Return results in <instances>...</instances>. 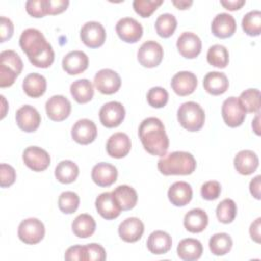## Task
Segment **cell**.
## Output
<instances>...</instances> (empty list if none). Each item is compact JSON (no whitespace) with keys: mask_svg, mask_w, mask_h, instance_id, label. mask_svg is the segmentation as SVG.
Returning <instances> with one entry per match:
<instances>
[{"mask_svg":"<svg viewBox=\"0 0 261 261\" xmlns=\"http://www.w3.org/2000/svg\"><path fill=\"white\" fill-rule=\"evenodd\" d=\"M64 259L67 261H87L85 246L74 245L69 247L64 254Z\"/></svg>","mask_w":261,"mask_h":261,"instance_id":"obj_49","label":"cell"},{"mask_svg":"<svg viewBox=\"0 0 261 261\" xmlns=\"http://www.w3.org/2000/svg\"><path fill=\"white\" fill-rule=\"evenodd\" d=\"M88 65L89 58L87 54L79 50L70 51L62 59V68L70 75L82 73L88 68Z\"/></svg>","mask_w":261,"mask_h":261,"instance_id":"obj_22","label":"cell"},{"mask_svg":"<svg viewBox=\"0 0 261 261\" xmlns=\"http://www.w3.org/2000/svg\"><path fill=\"white\" fill-rule=\"evenodd\" d=\"M132 148L129 137L124 133H115L108 139L106 143V151L113 158L125 157Z\"/></svg>","mask_w":261,"mask_h":261,"instance_id":"obj_18","label":"cell"},{"mask_svg":"<svg viewBox=\"0 0 261 261\" xmlns=\"http://www.w3.org/2000/svg\"><path fill=\"white\" fill-rule=\"evenodd\" d=\"M19 46L30 62L40 68L49 67L54 61V51L44 35L37 29L24 30L19 38Z\"/></svg>","mask_w":261,"mask_h":261,"instance_id":"obj_1","label":"cell"},{"mask_svg":"<svg viewBox=\"0 0 261 261\" xmlns=\"http://www.w3.org/2000/svg\"><path fill=\"white\" fill-rule=\"evenodd\" d=\"M144 233V223L138 217H128L118 226L120 239L126 243L138 242Z\"/></svg>","mask_w":261,"mask_h":261,"instance_id":"obj_20","label":"cell"},{"mask_svg":"<svg viewBox=\"0 0 261 261\" xmlns=\"http://www.w3.org/2000/svg\"><path fill=\"white\" fill-rule=\"evenodd\" d=\"M172 246V240L169 233L163 230L153 231L147 240L148 250L155 255L166 254Z\"/></svg>","mask_w":261,"mask_h":261,"instance_id":"obj_27","label":"cell"},{"mask_svg":"<svg viewBox=\"0 0 261 261\" xmlns=\"http://www.w3.org/2000/svg\"><path fill=\"white\" fill-rule=\"evenodd\" d=\"M71 137L73 141L81 145H88L97 137L96 124L87 118L77 120L71 128Z\"/></svg>","mask_w":261,"mask_h":261,"instance_id":"obj_16","label":"cell"},{"mask_svg":"<svg viewBox=\"0 0 261 261\" xmlns=\"http://www.w3.org/2000/svg\"><path fill=\"white\" fill-rule=\"evenodd\" d=\"M229 83L227 76L223 72L210 71L203 80V87L205 91L213 96H218L226 92Z\"/></svg>","mask_w":261,"mask_h":261,"instance_id":"obj_26","label":"cell"},{"mask_svg":"<svg viewBox=\"0 0 261 261\" xmlns=\"http://www.w3.org/2000/svg\"><path fill=\"white\" fill-rule=\"evenodd\" d=\"M87 261H104L106 259L105 249L99 244H88L85 245Z\"/></svg>","mask_w":261,"mask_h":261,"instance_id":"obj_47","label":"cell"},{"mask_svg":"<svg viewBox=\"0 0 261 261\" xmlns=\"http://www.w3.org/2000/svg\"><path fill=\"white\" fill-rule=\"evenodd\" d=\"M233 165L240 174L249 175L256 171L259 165V158L252 150H242L236 155Z\"/></svg>","mask_w":261,"mask_h":261,"instance_id":"obj_24","label":"cell"},{"mask_svg":"<svg viewBox=\"0 0 261 261\" xmlns=\"http://www.w3.org/2000/svg\"><path fill=\"white\" fill-rule=\"evenodd\" d=\"M177 120L187 130L198 132L204 125L205 112L198 103L185 102L177 109Z\"/></svg>","mask_w":261,"mask_h":261,"instance_id":"obj_4","label":"cell"},{"mask_svg":"<svg viewBox=\"0 0 261 261\" xmlns=\"http://www.w3.org/2000/svg\"><path fill=\"white\" fill-rule=\"evenodd\" d=\"M117 169L114 165L106 162L96 164L92 169V179L99 187H109L117 179Z\"/></svg>","mask_w":261,"mask_h":261,"instance_id":"obj_23","label":"cell"},{"mask_svg":"<svg viewBox=\"0 0 261 261\" xmlns=\"http://www.w3.org/2000/svg\"><path fill=\"white\" fill-rule=\"evenodd\" d=\"M245 3H246L245 0H221L220 1V4L224 8L231 11L240 9L243 5H245Z\"/></svg>","mask_w":261,"mask_h":261,"instance_id":"obj_54","label":"cell"},{"mask_svg":"<svg viewBox=\"0 0 261 261\" xmlns=\"http://www.w3.org/2000/svg\"><path fill=\"white\" fill-rule=\"evenodd\" d=\"M94 86L100 93L111 95L119 90L121 79L116 71L110 68H103L95 74Z\"/></svg>","mask_w":261,"mask_h":261,"instance_id":"obj_8","label":"cell"},{"mask_svg":"<svg viewBox=\"0 0 261 261\" xmlns=\"http://www.w3.org/2000/svg\"><path fill=\"white\" fill-rule=\"evenodd\" d=\"M168 101V93L164 88L153 87L147 93V102L154 108H161Z\"/></svg>","mask_w":261,"mask_h":261,"instance_id":"obj_43","label":"cell"},{"mask_svg":"<svg viewBox=\"0 0 261 261\" xmlns=\"http://www.w3.org/2000/svg\"><path fill=\"white\" fill-rule=\"evenodd\" d=\"M115 31L118 37L126 43H136L143 36L142 24L133 17L120 18L115 25Z\"/></svg>","mask_w":261,"mask_h":261,"instance_id":"obj_13","label":"cell"},{"mask_svg":"<svg viewBox=\"0 0 261 261\" xmlns=\"http://www.w3.org/2000/svg\"><path fill=\"white\" fill-rule=\"evenodd\" d=\"M237 30L236 19L232 15L221 12L218 13L212 20L211 31L212 34L220 39H226L231 37Z\"/></svg>","mask_w":261,"mask_h":261,"instance_id":"obj_21","label":"cell"},{"mask_svg":"<svg viewBox=\"0 0 261 261\" xmlns=\"http://www.w3.org/2000/svg\"><path fill=\"white\" fill-rule=\"evenodd\" d=\"M25 10L33 17H44L48 14L47 0H29L25 2Z\"/></svg>","mask_w":261,"mask_h":261,"instance_id":"obj_45","label":"cell"},{"mask_svg":"<svg viewBox=\"0 0 261 261\" xmlns=\"http://www.w3.org/2000/svg\"><path fill=\"white\" fill-rule=\"evenodd\" d=\"M171 88L178 96H188L192 94L198 85V80L195 73L191 71H179L171 79Z\"/></svg>","mask_w":261,"mask_h":261,"instance_id":"obj_17","label":"cell"},{"mask_svg":"<svg viewBox=\"0 0 261 261\" xmlns=\"http://www.w3.org/2000/svg\"><path fill=\"white\" fill-rule=\"evenodd\" d=\"M167 196L171 204L177 207L186 206L193 198V190L190 184L186 181H175L170 186Z\"/></svg>","mask_w":261,"mask_h":261,"instance_id":"obj_25","label":"cell"},{"mask_svg":"<svg viewBox=\"0 0 261 261\" xmlns=\"http://www.w3.org/2000/svg\"><path fill=\"white\" fill-rule=\"evenodd\" d=\"M47 116L53 121H62L67 118L71 111L69 100L62 95H54L49 98L45 105Z\"/></svg>","mask_w":261,"mask_h":261,"instance_id":"obj_12","label":"cell"},{"mask_svg":"<svg viewBox=\"0 0 261 261\" xmlns=\"http://www.w3.org/2000/svg\"><path fill=\"white\" fill-rule=\"evenodd\" d=\"M252 127L254 129V132L257 134V135H260V127H259V112L257 113L255 119L252 121Z\"/></svg>","mask_w":261,"mask_h":261,"instance_id":"obj_56","label":"cell"},{"mask_svg":"<svg viewBox=\"0 0 261 261\" xmlns=\"http://www.w3.org/2000/svg\"><path fill=\"white\" fill-rule=\"evenodd\" d=\"M16 178L15 169L6 163H1L0 165V186L1 188L10 187Z\"/></svg>","mask_w":261,"mask_h":261,"instance_id":"obj_48","label":"cell"},{"mask_svg":"<svg viewBox=\"0 0 261 261\" xmlns=\"http://www.w3.org/2000/svg\"><path fill=\"white\" fill-rule=\"evenodd\" d=\"M80 37L87 47L98 48L104 44L106 40V32L100 22L88 21L82 27Z\"/></svg>","mask_w":261,"mask_h":261,"instance_id":"obj_10","label":"cell"},{"mask_svg":"<svg viewBox=\"0 0 261 261\" xmlns=\"http://www.w3.org/2000/svg\"><path fill=\"white\" fill-rule=\"evenodd\" d=\"M163 48L155 41H147L138 50V60L144 67L152 68L158 66L163 58Z\"/></svg>","mask_w":261,"mask_h":261,"instance_id":"obj_7","label":"cell"},{"mask_svg":"<svg viewBox=\"0 0 261 261\" xmlns=\"http://www.w3.org/2000/svg\"><path fill=\"white\" fill-rule=\"evenodd\" d=\"M232 247V240L228 233L218 232L213 234L209 240V249L215 256L227 254Z\"/></svg>","mask_w":261,"mask_h":261,"instance_id":"obj_35","label":"cell"},{"mask_svg":"<svg viewBox=\"0 0 261 261\" xmlns=\"http://www.w3.org/2000/svg\"><path fill=\"white\" fill-rule=\"evenodd\" d=\"M22 89L24 93L32 98H39L46 92L47 82L46 79L37 72L28 74L22 82Z\"/></svg>","mask_w":261,"mask_h":261,"instance_id":"obj_30","label":"cell"},{"mask_svg":"<svg viewBox=\"0 0 261 261\" xmlns=\"http://www.w3.org/2000/svg\"><path fill=\"white\" fill-rule=\"evenodd\" d=\"M13 30H14V27L12 21L5 16H1L0 17V42L3 43L9 40L13 35Z\"/></svg>","mask_w":261,"mask_h":261,"instance_id":"obj_50","label":"cell"},{"mask_svg":"<svg viewBox=\"0 0 261 261\" xmlns=\"http://www.w3.org/2000/svg\"><path fill=\"white\" fill-rule=\"evenodd\" d=\"M197 166L194 156L185 151H174L162 156L157 163L158 170L164 175H188Z\"/></svg>","mask_w":261,"mask_h":261,"instance_id":"obj_3","label":"cell"},{"mask_svg":"<svg viewBox=\"0 0 261 261\" xmlns=\"http://www.w3.org/2000/svg\"><path fill=\"white\" fill-rule=\"evenodd\" d=\"M237 204L231 199L222 200L216 207V216L221 223L228 224L237 216Z\"/></svg>","mask_w":261,"mask_h":261,"instance_id":"obj_39","label":"cell"},{"mask_svg":"<svg viewBox=\"0 0 261 261\" xmlns=\"http://www.w3.org/2000/svg\"><path fill=\"white\" fill-rule=\"evenodd\" d=\"M112 194L121 210H130L137 204L138 194L134 188L127 185L118 186L112 191Z\"/></svg>","mask_w":261,"mask_h":261,"instance_id":"obj_31","label":"cell"},{"mask_svg":"<svg viewBox=\"0 0 261 261\" xmlns=\"http://www.w3.org/2000/svg\"><path fill=\"white\" fill-rule=\"evenodd\" d=\"M260 179H261V176L260 175H257L255 176L251 181H250V193L252 194V196L254 198H256L257 200H260Z\"/></svg>","mask_w":261,"mask_h":261,"instance_id":"obj_52","label":"cell"},{"mask_svg":"<svg viewBox=\"0 0 261 261\" xmlns=\"http://www.w3.org/2000/svg\"><path fill=\"white\" fill-rule=\"evenodd\" d=\"M176 25V18L171 13L160 14L155 21V30L162 38H169L171 35H173Z\"/></svg>","mask_w":261,"mask_h":261,"instance_id":"obj_37","label":"cell"},{"mask_svg":"<svg viewBox=\"0 0 261 261\" xmlns=\"http://www.w3.org/2000/svg\"><path fill=\"white\" fill-rule=\"evenodd\" d=\"M1 98V101H2V112H1V119L4 118V116L6 115V108H7V103H6V100L4 98L3 95L0 96Z\"/></svg>","mask_w":261,"mask_h":261,"instance_id":"obj_57","label":"cell"},{"mask_svg":"<svg viewBox=\"0 0 261 261\" xmlns=\"http://www.w3.org/2000/svg\"><path fill=\"white\" fill-rule=\"evenodd\" d=\"M80 205V197L74 192L66 191L60 194L58 198V208L65 214H71L76 211Z\"/></svg>","mask_w":261,"mask_h":261,"instance_id":"obj_41","label":"cell"},{"mask_svg":"<svg viewBox=\"0 0 261 261\" xmlns=\"http://www.w3.org/2000/svg\"><path fill=\"white\" fill-rule=\"evenodd\" d=\"M0 65L11 69L17 75L20 74L23 67L21 58L13 50H4L0 53Z\"/></svg>","mask_w":261,"mask_h":261,"instance_id":"obj_42","label":"cell"},{"mask_svg":"<svg viewBox=\"0 0 261 261\" xmlns=\"http://www.w3.org/2000/svg\"><path fill=\"white\" fill-rule=\"evenodd\" d=\"M15 120L21 130L32 133L39 127L41 123V115L35 107L31 105H23L17 109Z\"/></svg>","mask_w":261,"mask_h":261,"instance_id":"obj_14","label":"cell"},{"mask_svg":"<svg viewBox=\"0 0 261 261\" xmlns=\"http://www.w3.org/2000/svg\"><path fill=\"white\" fill-rule=\"evenodd\" d=\"M246 113L245 107L237 97H229L222 103L221 115L229 127L240 126L246 118Z\"/></svg>","mask_w":261,"mask_h":261,"instance_id":"obj_6","label":"cell"},{"mask_svg":"<svg viewBox=\"0 0 261 261\" xmlns=\"http://www.w3.org/2000/svg\"><path fill=\"white\" fill-rule=\"evenodd\" d=\"M239 100L247 112L258 113L260 110V91L258 89H248L241 93Z\"/></svg>","mask_w":261,"mask_h":261,"instance_id":"obj_40","label":"cell"},{"mask_svg":"<svg viewBox=\"0 0 261 261\" xmlns=\"http://www.w3.org/2000/svg\"><path fill=\"white\" fill-rule=\"evenodd\" d=\"M208 224V215L201 208L190 210L184 218V225L186 229L193 233L203 231Z\"/></svg>","mask_w":261,"mask_h":261,"instance_id":"obj_29","label":"cell"},{"mask_svg":"<svg viewBox=\"0 0 261 261\" xmlns=\"http://www.w3.org/2000/svg\"><path fill=\"white\" fill-rule=\"evenodd\" d=\"M71 228L73 233L77 237V238H82V239H86L91 237L96 229V222L93 218V216H91L90 214L87 213H83L77 215L72 223H71Z\"/></svg>","mask_w":261,"mask_h":261,"instance_id":"obj_32","label":"cell"},{"mask_svg":"<svg viewBox=\"0 0 261 261\" xmlns=\"http://www.w3.org/2000/svg\"><path fill=\"white\" fill-rule=\"evenodd\" d=\"M22 160L33 171H43L48 168L51 162L48 152L37 146H31L24 149L22 153Z\"/></svg>","mask_w":261,"mask_h":261,"instance_id":"obj_11","label":"cell"},{"mask_svg":"<svg viewBox=\"0 0 261 261\" xmlns=\"http://www.w3.org/2000/svg\"><path fill=\"white\" fill-rule=\"evenodd\" d=\"M79 172V166L71 160H62L55 167V177L61 184L73 182Z\"/></svg>","mask_w":261,"mask_h":261,"instance_id":"obj_34","label":"cell"},{"mask_svg":"<svg viewBox=\"0 0 261 261\" xmlns=\"http://www.w3.org/2000/svg\"><path fill=\"white\" fill-rule=\"evenodd\" d=\"M163 0H135L133 7L142 17H149L161 4Z\"/></svg>","mask_w":261,"mask_h":261,"instance_id":"obj_44","label":"cell"},{"mask_svg":"<svg viewBox=\"0 0 261 261\" xmlns=\"http://www.w3.org/2000/svg\"><path fill=\"white\" fill-rule=\"evenodd\" d=\"M17 234L19 240L24 244L35 245L43 240L45 236V226L38 218L30 217L19 223Z\"/></svg>","mask_w":261,"mask_h":261,"instance_id":"obj_5","label":"cell"},{"mask_svg":"<svg viewBox=\"0 0 261 261\" xmlns=\"http://www.w3.org/2000/svg\"><path fill=\"white\" fill-rule=\"evenodd\" d=\"M260 222L261 218L258 217L254 222H252L250 226V236L252 240L258 244L260 243Z\"/></svg>","mask_w":261,"mask_h":261,"instance_id":"obj_53","label":"cell"},{"mask_svg":"<svg viewBox=\"0 0 261 261\" xmlns=\"http://www.w3.org/2000/svg\"><path fill=\"white\" fill-rule=\"evenodd\" d=\"M221 193V186L216 180H209L202 185L201 196L207 201L216 200Z\"/></svg>","mask_w":261,"mask_h":261,"instance_id":"obj_46","label":"cell"},{"mask_svg":"<svg viewBox=\"0 0 261 261\" xmlns=\"http://www.w3.org/2000/svg\"><path fill=\"white\" fill-rule=\"evenodd\" d=\"M70 94L77 103L85 104L92 100L94 96V88L89 80L80 79L70 85Z\"/></svg>","mask_w":261,"mask_h":261,"instance_id":"obj_33","label":"cell"},{"mask_svg":"<svg viewBox=\"0 0 261 261\" xmlns=\"http://www.w3.org/2000/svg\"><path fill=\"white\" fill-rule=\"evenodd\" d=\"M139 137L144 149L151 155L164 156L169 147V140L162 121L157 117L145 118L139 126Z\"/></svg>","mask_w":261,"mask_h":261,"instance_id":"obj_2","label":"cell"},{"mask_svg":"<svg viewBox=\"0 0 261 261\" xmlns=\"http://www.w3.org/2000/svg\"><path fill=\"white\" fill-rule=\"evenodd\" d=\"M228 51L223 45L215 44L208 49L207 61L210 65L218 68H224L228 64Z\"/></svg>","mask_w":261,"mask_h":261,"instance_id":"obj_36","label":"cell"},{"mask_svg":"<svg viewBox=\"0 0 261 261\" xmlns=\"http://www.w3.org/2000/svg\"><path fill=\"white\" fill-rule=\"evenodd\" d=\"M98 213L105 219H114L119 216L121 208L117 204L112 192H105L100 194L95 202Z\"/></svg>","mask_w":261,"mask_h":261,"instance_id":"obj_19","label":"cell"},{"mask_svg":"<svg viewBox=\"0 0 261 261\" xmlns=\"http://www.w3.org/2000/svg\"><path fill=\"white\" fill-rule=\"evenodd\" d=\"M69 4L68 0H47L48 14L54 15L63 12Z\"/></svg>","mask_w":261,"mask_h":261,"instance_id":"obj_51","label":"cell"},{"mask_svg":"<svg viewBox=\"0 0 261 261\" xmlns=\"http://www.w3.org/2000/svg\"><path fill=\"white\" fill-rule=\"evenodd\" d=\"M242 28L249 36H259L261 33V12L259 10H251L246 13L242 19Z\"/></svg>","mask_w":261,"mask_h":261,"instance_id":"obj_38","label":"cell"},{"mask_svg":"<svg viewBox=\"0 0 261 261\" xmlns=\"http://www.w3.org/2000/svg\"><path fill=\"white\" fill-rule=\"evenodd\" d=\"M203 253V246L200 241L192 238L181 240L177 245V255L181 260H198Z\"/></svg>","mask_w":261,"mask_h":261,"instance_id":"obj_28","label":"cell"},{"mask_svg":"<svg viewBox=\"0 0 261 261\" xmlns=\"http://www.w3.org/2000/svg\"><path fill=\"white\" fill-rule=\"evenodd\" d=\"M176 47L182 57L193 59L200 54L202 49V42L196 34L192 32H185L178 37L176 41Z\"/></svg>","mask_w":261,"mask_h":261,"instance_id":"obj_15","label":"cell"},{"mask_svg":"<svg viewBox=\"0 0 261 261\" xmlns=\"http://www.w3.org/2000/svg\"><path fill=\"white\" fill-rule=\"evenodd\" d=\"M125 109L120 102L110 101L104 104L99 111L100 122L108 127H116L118 126L124 119Z\"/></svg>","mask_w":261,"mask_h":261,"instance_id":"obj_9","label":"cell"},{"mask_svg":"<svg viewBox=\"0 0 261 261\" xmlns=\"http://www.w3.org/2000/svg\"><path fill=\"white\" fill-rule=\"evenodd\" d=\"M172 4H173L176 8L184 10V9L189 8V7L193 4V1H191V0H189V1H187V0H179V1L173 0V1H172Z\"/></svg>","mask_w":261,"mask_h":261,"instance_id":"obj_55","label":"cell"}]
</instances>
